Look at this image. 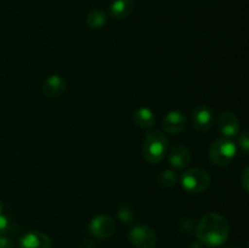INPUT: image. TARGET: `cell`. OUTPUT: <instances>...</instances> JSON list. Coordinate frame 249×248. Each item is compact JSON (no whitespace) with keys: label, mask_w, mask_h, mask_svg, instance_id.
Here are the masks:
<instances>
[{"label":"cell","mask_w":249,"mask_h":248,"mask_svg":"<svg viewBox=\"0 0 249 248\" xmlns=\"http://www.w3.org/2000/svg\"><path fill=\"white\" fill-rule=\"evenodd\" d=\"M196 235L202 245L208 247H219L228 241L230 235V225L221 214L209 212L199 220Z\"/></svg>","instance_id":"cell-1"},{"label":"cell","mask_w":249,"mask_h":248,"mask_svg":"<svg viewBox=\"0 0 249 248\" xmlns=\"http://www.w3.org/2000/svg\"><path fill=\"white\" fill-rule=\"evenodd\" d=\"M169 141L160 130H150L146 133L142 143V156L151 164H157L167 153Z\"/></svg>","instance_id":"cell-2"},{"label":"cell","mask_w":249,"mask_h":248,"mask_svg":"<svg viewBox=\"0 0 249 248\" xmlns=\"http://www.w3.org/2000/svg\"><path fill=\"white\" fill-rule=\"evenodd\" d=\"M237 147L230 139H218L209 147L208 158L215 167H228L236 157Z\"/></svg>","instance_id":"cell-3"},{"label":"cell","mask_w":249,"mask_h":248,"mask_svg":"<svg viewBox=\"0 0 249 248\" xmlns=\"http://www.w3.org/2000/svg\"><path fill=\"white\" fill-rule=\"evenodd\" d=\"M181 185L189 194H202L211 185V177L202 168H191L182 173Z\"/></svg>","instance_id":"cell-4"},{"label":"cell","mask_w":249,"mask_h":248,"mask_svg":"<svg viewBox=\"0 0 249 248\" xmlns=\"http://www.w3.org/2000/svg\"><path fill=\"white\" fill-rule=\"evenodd\" d=\"M129 241L138 248H152L157 243V235L150 226L139 224L129 231Z\"/></svg>","instance_id":"cell-5"},{"label":"cell","mask_w":249,"mask_h":248,"mask_svg":"<svg viewBox=\"0 0 249 248\" xmlns=\"http://www.w3.org/2000/svg\"><path fill=\"white\" fill-rule=\"evenodd\" d=\"M90 232L97 238L107 240L112 237L116 231V224L113 219L108 215H97L90 223Z\"/></svg>","instance_id":"cell-6"},{"label":"cell","mask_w":249,"mask_h":248,"mask_svg":"<svg viewBox=\"0 0 249 248\" xmlns=\"http://www.w3.org/2000/svg\"><path fill=\"white\" fill-rule=\"evenodd\" d=\"M218 128L226 139L235 138L240 134V121H238L235 113L230 111H225L219 114Z\"/></svg>","instance_id":"cell-7"},{"label":"cell","mask_w":249,"mask_h":248,"mask_svg":"<svg viewBox=\"0 0 249 248\" xmlns=\"http://www.w3.org/2000/svg\"><path fill=\"white\" fill-rule=\"evenodd\" d=\"M187 126V118L182 112L180 111H170L165 114L163 119V129L168 134L178 135V134L184 133Z\"/></svg>","instance_id":"cell-8"},{"label":"cell","mask_w":249,"mask_h":248,"mask_svg":"<svg viewBox=\"0 0 249 248\" xmlns=\"http://www.w3.org/2000/svg\"><path fill=\"white\" fill-rule=\"evenodd\" d=\"M213 109L207 105H199L192 112V125L199 131H207L213 124Z\"/></svg>","instance_id":"cell-9"},{"label":"cell","mask_w":249,"mask_h":248,"mask_svg":"<svg viewBox=\"0 0 249 248\" xmlns=\"http://www.w3.org/2000/svg\"><path fill=\"white\" fill-rule=\"evenodd\" d=\"M18 248H53L51 238L40 231H31L21 237Z\"/></svg>","instance_id":"cell-10"},{"label":"cell","mask_w":249,"mask_h":248,"mask_svg":"<svg viewBox=\"0 0 249 248\" xmlns=\"http://www.w3.org/2000/svg\"><path fill=\"white\" fill-rule=\"evenodd\" d=\"M191 152L189 148L179 143V145L173 146L168 159H169V164L175 169H185L191 162Z\"/></svg>","instance_id":"cell-11"},{"label":"cell","mask_w":249,"mask_h":248,"mask_svg":"<svg viewBox=\"0 0 249 248\" xmlns=\"http://www.w3.org/2000/svg\"><path fill=\"white\" fill-rule=\"evenodd\" d=\"M66 80L61 75L53 74L43 83V92L46 97H58L65 92Z\"/></svg>","instance_id":"cell-12"},{"label":"cell","mask_w":249,"mask_h":248,"mask_svg":"<svg viewBox=\"0 0 249 248\" xmlns=\"http://www.w3.org/2000/svg\"><path fill=\"white\" fill-rule=\"evenodd\" d=\"M134 9L133 0H112L109 12L116 19H123L131 14Z\"/></svg>","instance_id":"cell-13"},{"label":"cell","mask_w":249,"mask_h":248,"mask_svg":"<svg viewBox=\"0 0 249 248\" xmlns=\"http://www.w3.org/2000/svg\"><path fill=\"white\" fill-rule=\"evenodd\" d=\"M134 123L140 128L150 129L156 124V116L152 109L147 107H140L133 114Z\"/></svg>","instance_id":"cell-14"},{"label":"cell","mask_w":249,"mask_h":248,"mask_svg":"<svg viewBox=\"0 0 249 248\" xmlns=\"http://www.w3.org/2000/svg\"><path fill=\"white\" fill-rule=\"evenodd\" d=\"M87 22L89 24L90 28H94V29H100L106 24L107 22V16L102 10L99 9H95L91 10L89 12L87 17Z\"/></svg>","instance_id":"cell-15"},{"label":"cell","mask_w":249,"mask_h":248,"mask_svg":"<svg viewBox=\"0 0 249 248\" xmlns=\"http://www.w3.org/2000/svg\"><path fill=\"white\" fill-rule=\"evenodd\" d=\"M157 181L160 186L165 187V189L174 187L178 182V175L177 173L173 172V170H163V172L160 173V175H158Z\"/></svg>","instance_id":"cell-16"},{"label":"cell","mask_w":249,"mask_h":248,"mask_svg":"<svg viewBox=\"0 0 249 248\" xmlns=\"http://www.w3.org/2000/svg\"><path fill=\"white\" fill-rule=\"evenodd\" d=\"M117 215H118V219L122 223L130 224L135 220V212H134V209L126 203H122L121 206L118 207Z\"/></svg>","instance_id":"cell-17"},{"label":"cell","mask_w":249,"mask_h":248,"mask_svg":"<svg viewBox=\"0 0 249 248\" xmlns=\"http://www.w3.org/2000/svg\"><path fill=\"white\" fill-rule=\"evenodd\" d=\"M12 225L10 223L9 218L5 216L4 214H0V235H5L11 230Z\"/></svg>","instance_id":"cell-18"},{"label":"cell","mask_w":249,"mask_h":248,"mask_svg":"<svg viewBox=\"0 0 249 248\" xmlns=\"http://www.w3.org/2000/svg\"><path fill=\"white\" fill-rule=\"evenodd\" d=\"M238 143H240V147L242 148L243 153H247L249 150V138H248V130H245L241 134L240 139H238Z\"/></svg>","instance_id":"cell-19"},{"label":"cell","mask_w":249,"mask_h":248,"mask_svg":"<svg viewBox=\"0 0 249 248\" xmlns=\"http://www.w3.org/2000/svg\"><path fill=\"white\" fill-rule=\"evenodd\" d=\"M240 180H241V185H242L243 190H245L246 192H248L249 191V168L248 167L245 168Z\"/></svg>","instance_id":"cell-20"},{"label":"cell","mask_w":249,"mask_h":248,"mask_svg":"<svg viewBox=\"0 0 249 248\" xmlns=\"http://www.w3.org/2000/svg\"><path fill=\"white\" fill-rule=\"evenodd\" d=\"M0 248H14V242L6 236L0 235Z\"/></svg>","instance_id":"cell-21"},{"label":"cell","mask_w":249,"mask_h":248,"mask_svg":"<svg viewBox=\"0 0 249 248\" xmlns=\"http://www.w3.org/2000/svg\"><path fill=\"white\" fill-rule=\"evenodd\" d=\"M187 248H203V247H202L199 243H192V245H190Z\"/></svg>","instance_id":"cell-22"},{"label":"cell","mask_w":249,"mask_h":248,"mask_svg":"<svg viewBox=\"0 0 249 248\" xmlns=\"http://www.w3.org/2000/svg\"><path fill=\"white\" fill-rule=\"evenodd\" d=\"M0 214H2V204L0 203Z\"/></svg>","instance_id":"cell-23"},{"label":"cell","mask_w":249,"mask_h":248,"mask_svg":"<svg viewBox=\"0 0 249 248\" xmlns=\"http://www.w3.org/2000/svg\"><path fill=\"white\" fill-rule=\"evenodd\" d=\"M226 248H240V247H226Z\"/></svg>","instance_id":"cell-24"}]
</instances>
